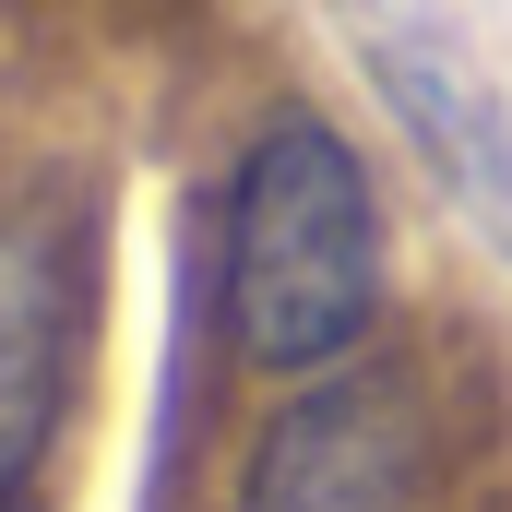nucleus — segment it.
I'll list each match as a JSON object with an SVG mask.
<instances>
[{"instance_id": "f03ea898", "label": "nucleus", "mask_w": 512, "mask_h": 512, "mask_svg": "<svg viewBox=\"0 0 512 512\" xmlns=\"http://www.w3.org/2000/svg\"><path fill=\"white\" fill-rule=\"evenodd\" d=\"M441 441L429 393L405 370H322L298 405H274L239 465V512H429Z\"/></svg>"}, {"instance_id": "7ed1b4c3", "label": "nucleus", "mask_w": 512, "mask_h": 512, "mask_svg": "<svg viewBox=\"0 0 512 512\" xmlns=\"http://www.w3.org/2000/svg\"><path fill=\"white\" fill-rule=\"evenodd\" d=\"M84 346V251L60 215H0V501L36 489Z\"/></svg>"}, {"instance_id": "f257e3e1", "label": "nucleus", "mask_w": 512, "mask_h": 512, "mask_svg": "<svg viewBox=\"0 0 512 512\" xmlns=\"http://www.w3.org/2000/svg\"><path fill=\"white\" fill-rule=\"evenodd\" d=\"M215 298H227V346L251 370L322 382L370 346L382 322V203L358 143L310 108H274L227 179V251H215Z\"/></svg>"}, {"instance_id": "20e7f679", "label": "nucleus", "mask_w": 512, "mask_h": 512, "mask_svg": "<svg viewBox=\"0 0 512 512\" xmlns=\"http://www.w3.org/2000/svg\"><path fill=\"white\" fill-rule=\"evenodd\" d=\"M370 72H382L405 143L429 155V179L465 203V227L512 262V108L489 96L477 60H453L429 24H370Z\"/></svg>"}]
</instances>
